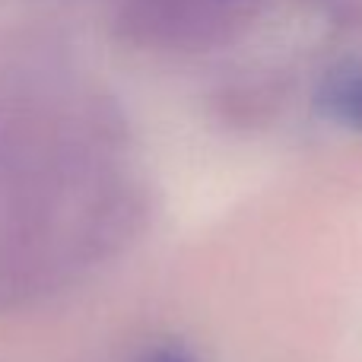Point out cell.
<instances>
[{
    "label": "cell",
    "mask_w": 362,
    "mask_h": 362,
    "mask_svg": "<svg viewBox=\"0 0 362 362\" xmlns=\"http://www.w3.org/2000/svg\"><path fill=\"white\" fill-rule=\"evenodd\" d=\"M140 362H200L194 356L191 346L178 344V340H169V344H159L156 350H150Z\"/></svg>",
    "instance_id": "6da1fadb"
}]
</instances>
